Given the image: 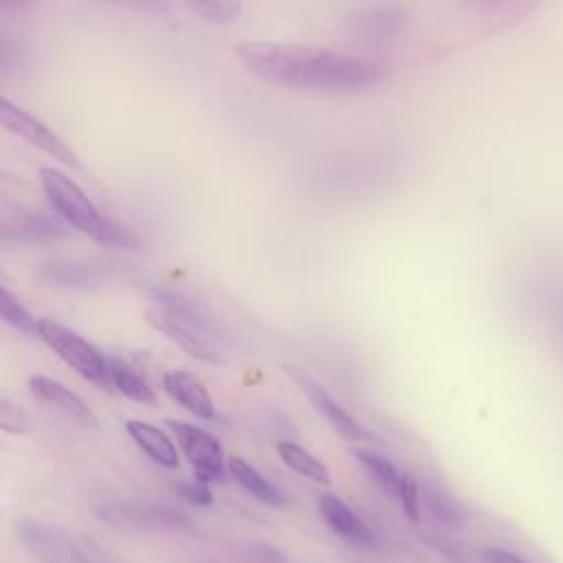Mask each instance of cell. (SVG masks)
I'll return each mask as SVG.
<instances>
[{"label":"cell","instance_id":"cell-17","mask_svg":"<svg viewBox=\"0 0 563 563\" xmlns=\"http://www.w3.org/2000/svg\"><path fill=\"white\" fill-rule=\"evenodd\" d=\"M354 457L372 473V477L380 484V488L385 493L398 495L402 473H398V468L387 457H383L374 451H367V449H354Z\"/></svg>","mask_w":563,"mask_h":563},{"label":"cell","instance_id":"cell-19","mask_svg":"<svg viewBox=\"0 0 563 563\" xmlns=\"http://www.w3.org/2000/svg\"><path fill=\"white\" fill-rule=\"evenodd\" d=\"M189 9L198 13L202 20L213 24H229L242 13L240 2H224V0H205V2H191Z\"/></svg>","mask_w":563,"mask_h":563},{"label":"cell","instance_id":"cell-20","mask_svg":"<svg viewBox=\"0 0 563 563\" xmlns=\"http://www.w3.org/2000/svg\"><path fill=\"white\" fill-rule=\"evenodd\" d=\"M400 506L411 523L420 521V486L411 473H402L400 488H398Z\"/></svg>","mask_w":563,"mask_h":563},{"label":"cell","instance_id":"cell-7","mask_svg":"<svg viewBox=\"0 0 563 563\" xmlns=\"http://www.w3.org/2000/svg\"><path fill=\"white\" fill-rule=\"evenodd\" d=\"M288 376L292 378V383L301 389V394L308 398V402L328 420V424L343 435L350 442H363L367 440V431L358 424V420L347 413L328 391L321 383H317L314 378H310L308 374L299 372L297 367H286Z\"/></svg>","mask_w":563,"mask_h":563},{"label":"cell","instance_id":"cell-11","mask_svg":"<svg viewBox=\"0 0 563 563\" xmlns=\"http://www.w3.org/2000/svg\"><path fill=\"white\" fill-rule=\"evenodd\" d=\"M29 391L40 398L42 402L55 407L57 411H62L64 416H68L75 422L81 424H97V416L95 411L84 402L81 396H77L75 391H70L66 385H62L59 380H53L48 376L35 374L29 378Z\"/></svg>","mask_w":563,"mask_h":563},{"label":"cell","instance_id":"cell-3","mask_svg":"<svg viewBox=\"0 0 563 563\" xmlns=\"http://www.w3.org/2000/svg\"><path fill=\"white\" fill-rule=\"evenodd\" d=\"M40 185L51 207L79 233L110 249H136V238L106 213H101V209L86 196V191L64 172L42 167Z\"/></svg>","mask_w":563,"mask_h":563},{"label":"cell","instance_id":"cell-18","mask_svg":"<svg viewBox=\"0 0 563 563\" xmlns=\"http://www.w3.org/2000/svg\"><path fill=\"white\" fill-rule=\"evenodd\" d=\"M0 314H2V321L9 323L11 328H15L18 332L29 334V336H37V321L40 319H35L7 286L0 288Z\"/></svg>","mask_w":563,"mask_h":563},{"label":"cell","instance_id":"cell-9","mask_svg":"<svg viewBox=\"0 0 563 563\" xmlns=\"http://www.w3.org/2000/svg\"><path fill=\"white\" fill-rule=\"evenodd\" d=\"M35 277L42 284L51 286H62V288H97L108 279V268L95 262H77V260H55V262H44L37 271Z\"/></svg>","mask_w":563,"mask_h":563},{"label":"cell","instance_id":"cell-14","mask_svg":"<svg viewBox=\"0 0 563 563\" xmlns=\"http://www.w3.org/2000/svg\"><path fill=\"white\" fill-rule=\"evenodd\" d=\"M227 468L231 473V477L249 493L253 495L257 501L273 506V508H282L286 506V495L273 484L268 482L255 466H251L249 462H244L242 457L231 455L227 460Z\"/></svg>","mask_w":563,"mask_h":563},{"label":"cell","instance_id":"cell-4","mask_svg":"<svg viewBox=\"0 0 563 563\" xmlns=\"http://www.w3.org/2000/svg\"><path fill=\"white\" fill-rule=\"evenodd\" d=\"M37 339L46 343L70 369H75L81 378L99 385L101 389H110V374H108V356H103L92 343H88L77 332L68 330L66 325L53 319L37 321Z\"/></svg>","mask_w":563,"mask_h":563},{"label":"cell","instance_id":"cell-1","mask_svg":"<svg viewBox=\"0 0 563 563\" xmlns=\"http://www.w3.org/2000/svg\"><path fill=\"white\" fill-rule=\"evenodd\" d=\"M235 59L249 73L295 88L363 90L383 81V68L369 59L321 46L288 42H238Z\"/></svg>","mask_w":563,"mask_h":563},{"label":"cell","instance_id":"cell-22","mask_svg":"<svg viewBox=\"0 0 563 563\" xmlns=\"http://www.w3.org/2000/svg\"><path fill=\"white\" fill-rule=\"evenodd\" d=\"M176 490L187 499V501H191L194 506H211L213 504V493H211V488L205 484V482H200V479H196V482H178L176 484Z\"/></svg>","mask_w":563,"mask_h":563},{"label":"cell","instance_id":"cell-16","mask_svg":"<svg viewBox=\"0 0 563 563\" xmlns=\"http://www.w3.org/2000/svg\"><path fill=\"white\" fill-rule=\"evenodd\" d=\"M277 453L290 471H295L317 484H330L328 466L319 457H314L310 451H306L301 444L282 440V442H277Z\"/></svg>","mask_w":563,"mask_h":563},{"label":"cell","instance_id":"cell-2","mask_svg":"<svg viewBox=\"0 0 563 563\" xmlns=\"http://www.w3.org/2000/svg\"><path fill=\"white\" fill-rule=\"evenodd\" d=\"M145 319L154 330L176 341L194 358H200L211 365L224 363L216 345L218 328L213 319L196 301L174 290L154 288L152 303L145 310Z\"/></svg>","mask_w":563,"mask_h":563},{"label":"cell","instance_id":"cell-21","mask_svg":"<svg viewBox=\"0 0 563 563\" xmlns=\"http://www.w3.org/2000/svg\"><path fill=\"white\" fill-rule=\"evenodd\" d=\"M0 424L7 433H24L29 431V418L26 413L15 407L13 402H9L7 398L2 400V413H0Z\"/></svg>","mask_w":563,"mask_h":563},{"label":"cell","instance_id":"cell-13","mask_svg":"<svg viewBox=\"0 0 563 563\" xmlns=\"http://www.w3.org/2000/svg\"><path fill=\"white\" fill-rule=\"evenodd\" d=\"M64 233L62 224L55 222L48 216L42 213H15V216H4L2 220V240H18V242H40V240H51L59 238Z\"/></svg>","mask_w":563,"mask_h":563},{"label":"cell","instance_id":"cell-5","mask_svg":"<svg viewBox=\"0 0 563 563\" xmlns=\"http://www.w3.org/2000/svg\"><path fill=\"white\" fill-rule=\"evenodd\" d=\"M165 422L176 435V442L183 455L187 457V462L191 464L196 479L205 484L222 479L227 464H224V455L218 438L196 424H187L178 420H165Z\"/></svg>","mask_w":563,"mask_h":563},{"label":"cell","instance_id":"cell-10","mask_svg":"<svg viewBox=\"0 0 563 563\" xmlns=\"http://www.w3.org/2000/svg\"><path fill=\"white\" fill-rule=\"evenodd\" d=\"M163 387L172 400H176L183 409H187L196 418H202V420L216 418V405L207 387L196 374L187 369H169L163 376Z\"/></svg>","mask_w":563,"mask_h":563},{"label":"cell","instance_id":"cell-8","mask_svg":"<svg viewBox=\"0 0 563 563\" xmlns=\"http://www.w3.org/2000/svg\"><path fill=\"white\" fill-rule=\"evenodd\" d=\"M319 512L328 528L336 532L343 541L358 548H374L376 534L374 530L336 495H321Z\"/></svg>","mask_w":563,"mask_h":563},{"label":"cell","instance_id":"cell-15","mask_svg":"<svg viewBox=\"0 0 563 563\" xmlns=\"http://www.w3.org/2000/svg\"><path fill=\"white\" fill-rule=\"evenodd\" d=\"M108 374H110L112 387H117L125 398L141 402V405L156 402V394L150 387V383L125 361H121L117 356H108Z\"/></svg>","mask_w":563,"mask_h":563},{"label":"cell","instance_id":"cell-23","mask_svg":"<svg viewBox=\"0 0 563 563\" xmlns=\"http://www.w3.org/2000/svg\"><path fill=\"white\" fill-rule=\"evenodd\" d=\"M482 556L486 563H528L519 554H515L510 550H501V548H484Z\"/></svg>","mask_w":563,"mask_h":563},{"label":"cell","instance_id":"cell-6","mask_svg":"<svg viewBox=\"0 0 563 563\" xmlns=\"http://www.w3.org/2000/svg\"><path fill=\"white\" fill-rule=\"evenodd\" d=\"M0 121L7 130H11L20 139H24L26 143L35 145L37 150H42L51 158H55V161H59L68 167H79L77 154L62 141L59 134H55L40 119L31 117L26 110H22L13 101H9L4 95L0 97Z\"/></svg>","mask_w":563,"mask_h":563},{"label":"cell","instance_id":"cell-12","mask_svg":"<svg viewBox=\"0 0 563 563\" xmlns=\"http://www.w3.org/2000/svg\"><path fill=\"white\" fill-rule=\"evenodd\" d=\"M125 431L152 462H156L163 468H178V449L165 431L143 420H128Z\"/></svg>","mask_w":563,"mask_h":563}]
</instances>
